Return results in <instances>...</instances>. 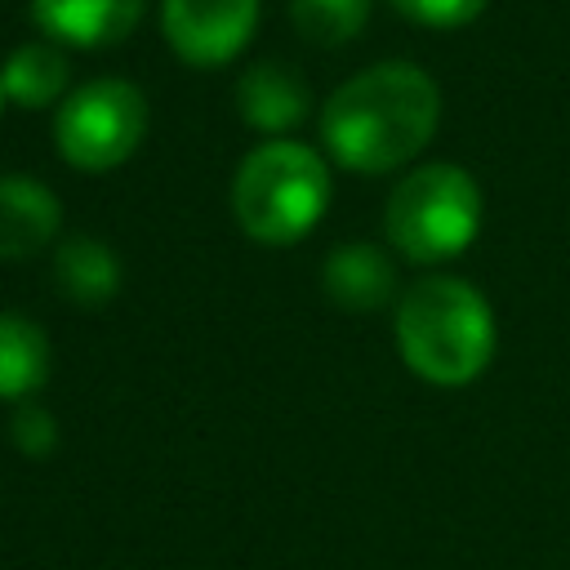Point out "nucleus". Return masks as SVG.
Instances as JSON below:
<instances>
[{"label":"nucleus","mask_w":570,"mask_h":570,"mask_svg":"<svg viewBox=\"0 0 570 570\" xmlns=\"http://www.w3.org/2000/svg\"><path fill=\"white\" fill-rule=\"evenodd\" d=\"M147 134V98L129 80H89L53 116V142L76 169H116Z\"/></svg>","instance_id":"obj_5"},{"label":"nucleus","mask_w":570,"mask_h":570,"mask_svg":"<svg viewBox=\"0 0 570 570\" xmlns=\"http://www.w3.org/2000/svg\"><path fill=\"white\" fill-rule=\"evenodd\" d=\"M387 4L423 27H463L485 9V0H387Z\"/></svg>","instance_id":"obj_16"},{"label":"nucleus","mask_w":570,"mask_h":570,"mask_svg":"<svg viewBox=\"0 0 570 570\" xmlns=\"http://www.w3.org/2000/svg\"><path fill=\"white\" fill-rule=\"evenodd\" d=\"M258 22V0H165V36L178 58L218 67L236 58Z\"/></svg>","instance_id":"obj_6"},{"label":"nucleus","mask_w":570,"mask_h":570,"mask_svg":"<svg viewBox=\"0 0 570 570\" xmlns=\"http://www.w3.org/2000/svg\"><path fill=\"white\" fill-rule=\"evenodd\" d=\"M436 120V80L414 62H379L330 94L321 111V134L338 165L361 174H387L428 147Z\"/></svg>","instance_id":"obj_1"},{"label":"nucleus","mask_w":570,"mask_h":570,"mask_svg":"<svg viewBox=\"0 0 570 570\" xmlns=\"http://www.w3.org/2000/svg\"><path fill=\"white\" fill-rule=\"evenodd\" d=\"M49 338L22 312H0V401H31L49 383Z\"/></svg>","instance_id":"obj_10"},{"label":"nucleus","mask_w":570,"mask_h":570,"mask_svg":"<svg viewBox=\"0 0 570 570\" xmlns=\"http://www.w3.org/2000/svg\"><path fill=\"white\" fill-rule=\"evenodd\" d=\"M289 13H294V22L307 40L343 45L365 27L370 0H289Z\"/></svg>","instance_id":"obj_14"},{"label":"nucleus","mask_w":570,"mask_h":570,"mask_svg":"<svg viewBox=\"0 0 570 570\" xmlns=\"http://www.w3.org/2000/svg\"><path fill=\"white\" fill-rule=\"evenodd\" d=\"M9 441L27 454V459H49L58 450V423L45 405L36 401H22L13 405V419H9Z\"/></svg>","instance_id":"obj_15"},{"label":"nucleus","mask_w":570,"mask_h":570,"mask_svg":"<svg viewBox=\"0 0 570 570\" xmlns=\"http://www.w3.org/2000/svg\"><path fill=\"white\" fill-rule=\"evenodd\" d=\"M67 53L53 40H31L22 49L9 53V62L0 67V85L4 98H13L18 107H45L67 89Z\"/></svg>","instance_id":"obj_13"},{"label":"nucleus","mask_w":570,"mask_h":570,"mask_svg":"<svg viewBox=\"0 0 570 570\" xmlns=\"http://www.w3.org/2000/svg\"><path fill=\"white\" fill-rule=\"evenodd\" d=\"M236 107L254 129H289L307 111V85L285 62H258L236 80Z\"/></svg>","instance_id":"obj_11"},{"label":"nucleus","mask_w":570,"mask_h":570,"mask_svg":"<svg viewBox=\"0 0 570 570\" xmlns=\"http://www.w3.org/2000/svg\"><path fill=\"white\" fill-rule=\"evenodd\" d=\"M396 347L423 383L463 387L494 356V312L468 281L428 276L396 307Z\"/></svg>","instance_id":"obj_2"},{"label":"nucleus","mask_w":570,"mask_h":570,"mask_svg":"<svg viewBox=\"0 0 570 570\" xmlns=\"http://www.w3.org/2000/svg\"><path fill=\"white\" fill-rule=\"evenodd\" d=\"M53 276H58V285H62L67 298H76L80 307H98V303H107L116 294L120 263H116V254H111L107 240H98V236H71L53 254Z\"/></svg>","instance_id":"obj_12"},{"label":"nucleus","mask_w":570,"mask_h":570,"mask_svg":"<svg viewBox=\"0 0 570 570\" xmlns=\"http://www.w3.org/2000/svg\"><path fill=\"white\" fill-rule=\"evenodd\" d=\"M62 205L58 196L27 178V174H0V258H27L45 249L58 232Z\"/></svg>","instance_id":"obj_8"},{"label":"nucleus","mask_w":570,"mask_h":570,"mask_svg":"<svg viewBox=\"0 0 570 570\" xmlns=\"http://www.w3.org/2000/svg\"><path fill=\"white\" fill-rule=\"evenodd\" d=\"M142 9L147 0H31L36 27L80 49H102V45L125 40L138 27Z\"/></svg>","instance_id":"obj_7"},{"label":"nucleus","mask_w":570,"mask_h":570,"mask_svg":"<svg viewBox=\"0 0 570 570\" xmlns=\"http://www.w3.org/2000/svg\"><path fill=\"white\" fill-rule=\"evenodd\" d=\"M481 227V191L459 165H423L387 196V240L414 263H441L472 245Z\"/></svg>","instance_id":"obj_4"},{"label":"nucleus","mask_w":570,"mask_h":570,"mask_svg":"<svg viewBox=\"0 0 570 570\" xmlns=\"http://www.w3.org/2000/svg\"><path fill=\"white\" fill-rule=\"evenodd\" d=\"M325 294L347 312H374L396 294V267L374 245H343L325 258Z\"/></svg>","instance_id":"obj_9"},{"label":"nucleus","mask_w":570,"mask_h":570,"mask_svg":"<svg viewBox=\"0 0 570 570\" xmlns=\"http://www.w3.org/2000/svg\"><path fill=\"white\" fill-rule=\"evenodd\" d=\"M0 107H4V85H0Z\"/></svg>","instance_id":"obj_17"},{"label":"nucleus","mask_w":570,"mask_h":570,"mask_svg":"<svg viewBox=\"0 0 570 570\" xmlns=\"http://www.w3.org/2000/svg\"><path fill=\"white\" fill-rule=\"evenodd\" d=\"M330 205V169L303 142H263L254 147L232 178L236 223L263 245L303 240Z\"/></svg>","instance_id":"obj_3"}]
</instances>
